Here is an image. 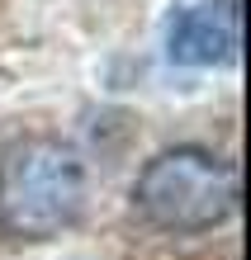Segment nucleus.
<instances>
[{"instance_id": "f257e3e1", "label": "nucleus", "mask_w": 251, "mask_h": 260, "mask_svg": "<svg viewBox=\"0 0 251 260\" xmlns=\"http://www.w3.org/2000/svg\"><path fill=\"white\" fill-rule=\"evenodd\" d=\"M86 208V166L57 137H19L0 151V232L52 241Z\"/></svg>"}, {"instance_id": "f03ea898", "label": "nucleus", "mask_w": 251, "mask_h": 260, "mask_svg": "<svg viewBox=\"0 0 251 260\" xmlns=\"http://www.w3.org/2000/svg\"><path fill=\"white\" fill-rule=\"evenodd\" d=\"M133 199L143 218L161 232H209L237 208V171L213 151L176 147L143 166Z\"/></svg>"}, {"instance_id": "7ed1b4c3", "label": "nucleus", "mask_w": 251, "mask_h": 260, "mask_svg": "<svg viewBox=\"0 0 251 260\" xmlns=\"http://www.w3.org/2000/svg\"><path fill=\"white\" fill-rule=\"evenodd\" d=\"M242 48L237 0H176L166 14V57L176 67H228Z\"/></svg>"}]
</instances>
